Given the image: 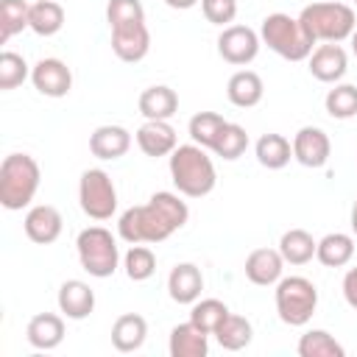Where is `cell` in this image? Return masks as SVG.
Wrapping results in <instances>:
<instances>
[{
  "label": "cell",
  "instance_id": "1",
  "mask_svg": "<svg viewBox=\"0 0 357 357\" xmlns=\"http://www.w3.org/2000/svg\"><path fill=\"white\" fill-rule=\"evenodd\" d=\"M190 220V206L181 201V192L159 190L148 198V204L128 206L117 220L120 240L137 245V243H165L173 231H178Z\"/></svg>",
  "mask_w": 357,
  "mask_h": 357
},
{
  "label": "cell",
  "instance_id": "2",
  "mask_svg": "<svg viewBox=\"0 0 357 357\" xmlns=\"http://www.w3.org/2000/svg\"><path fill=\"white\" fill-rule=\"evenodd\" d=\"M167 167H170V178H173L176 192H181L184 198H204L218 184L212 156L206 153V148H201L195 142L176 145Z\"/></svg>",
  "mask_w": 357,
  "mask_h": 357
},
{
  "label": "cell",
  "instance_id": "3",
  "mask_svg": "<svg viewBox=\"0 0 357 357\" xmlns=\"http://www.w3.org/2000/svg\"><path fill=\"white\" fill-rule=\"evenodd\" d=\"M42 181L39 162L31 153H8L0 165V206L20 212L31 206Z\"/></svg>",
  "mask_w": 357,
  "mask_h": 357
},
{
  "label": "cell",
  "instance_id": "4",
  "mask_svg": "<svg viewBox=\"0 0 357 357\" xmlns=\"http://www.w3.org/2000/svg\"><path fill=\"white\" fill-rule=\"evenodd\" d=\"M298 22L301 28L310 33V39L318 42H346L351 36V31L357 28V14L349 3H310L298 11Z\"/></svg>",
  "mask_w": 357,
  "mask_h": 357
},
{
  "label": "cell",
  "instance_id": "5",
  "mask_svg": "<svg viewBox=\"0 0 357 357\" xmlns=\"http://www.w3.org/2000/svg\"><path fill=\"white\" fill-rule=\"evenodd\" d=\"M259 39L262 45H268L276 56L287 59V61H304L310 59V53L315 50V42L310 39V33L301 28L298 17H290L284 11L268 14L259 25Z\"/></svg>",
  "mask_w": 357,
  "mask_h": 357
},
{
  "label": "cell",
  "instance_id": "6",
  "mask_svg": "<svg viewBox=\"0 0 357 357\" xmlns=\"http://www.w3.org/2000/svg\"><path fill=\"white\" fill-rule=\"evenodd\" d=\"M75 251H78L81 268L95 279H109L120 265L117 237L103 226L81 229L75 237Z\"/></svg>",
  "mask_w": 357,
  "mask_h": 357
},
{
  "label": "cell",
  "instance_id": "7",
  "mask_svg": "<svg viewBox=\"0 0 357 357\" xmlns=\"http://www.w3.org/2000/svg\"><path fill=\"white\" fill-rule=\"evenodd\" d=\"M276 315L287 326H304L318 310V287L307 276H282L273 290Z\"/></svg>",
  "mask_w": 357,
  "mask_h": 357
},
{
  "label": "cell",
  "instance_id": "8",
  "mask_svg": "<svg viewBox=\"0 0 357 357\" xmlns=\"http://www.w3.org/2000/svg\"><path fill=\"white\" fill-rule=\"evenodd\" d=\"M78 204L81 212L92 220H109L117 212V187L112 176L100 167H89L78 178Z\"/></svg>",
  "mask_w": 357,
  "mask_h": 357
},
{
  "label": "cell",
  "instance_id": "9",
  "mask_svg": "<svg viewBox=\"0 0 357 357\" xmlns=\"http://www.w3.org/2000/svg\"><path fill=\"white\" fill-rule=\"evenodd\" d=\"M259 33L248 25H226L218 36V53L234 67H245L259 56Z\"/></svg>",
  "mask_w": 357,
  "mask_h": 357
},
{
  "label": "cell",
  "instance_id": "10",
  "mask_svg": "<svg viewBox=\"0 0 357 357\" xmlns=\"http://www.w3.org/2000/svg\"><path fill=\"white\" fill-rule=\"evenodd\" d=\"M31 84L45 98H64L73 89V70L61 59H39L31 67Z\"/></svg>",
  "mask_w": 357,
  "mask_h": 357
},
{
  "label": "cell",
  "instance_id": "11",
  "mask_svg": "<svg viewBox=\"0 0 357 357\" xmlns=\"http://www.w3.org/2000/svg\"><path fill=\"white\" fill-rule=\"evenodd\" d=\"M329 153H332V142H329V134L318 126H301L293 137V159L304 167H324L329 162Z\"/></svg>",
  "mask_w": 357,
  "mask_h": 357
},
{
  "label": "cell",
  "instance_id": "12",
  "mask_svg": "<svg viewBox=\"0 0 357 357\" xmlns=\"http://www.w3.org/2000/svg\"><path fill=\"white\" fill-rule=\"evenodd\" d=\"M22 229H25V237L36 245H50L61 237V229H64V218L56 206L50 204H36L25 212V220H22Z\"/></svg>",
  "mask_w": 357,
  "mask_h": 357
},
{
  "label": "cell",
  "instance_id": "13",
  "mask_svg": "<svg viewBox=\"0 0 357 357\" xmlns=\"http://www.w3.org/2000/svg\"><path fill=\"white\" fill-rule=\"evenodd\" d=\"M307 64H310V75L315 81L337 84L346 75V70H349V56H346V50L337 42H324V45H318L310 53Z\"/></svg>",
  "mask_w": 357,
  "mask_h": 357
},
{
  "label": "cell",
  "instance_id": "14",
  "mask_svg": "<svg viewBox=\"0 0 357 357\" xmlns=\"http://www.w3.org/2000/svg\"><path fill=\"white\" fill-rule=\"evenodd\" d=\"M139 151L151 159H159V156H170L178 145V137H176V128L170 126V120H145L137 134H134Z\"/></svg>",
  "mask_w": 357,
  "mask_h": 357
},
{
  "label": "cell",
  "instance_id": "15",
  "mask_svg": "<svg viewBox=\"0 0 357 357\" xmlns=\"http://www.w3.org/2000/svg\"><path fill=\"white\" fill-rule=\"evenodd\" d=\"M112 50L126 64L142 61L148 56V50H151V31H148V25L139 22V25L112 28Z\"/></svg>",
  "mask_w": 357,
  "mask_h": 357
},
{
  "label": "cell",
  "instance_id": "16",
  "mask_svg": "<svg viewBox=\"0 0 357 357\" xmlns=\"http://www.w3.org/2000/svg\"><path fill=\"white\" fill-rule=\"evenodd\" d=\"M284 257L279 254V248H254L248 257H245V279L251 284H259V287H271L282 279L284 273Z\"/></svg>",
  "mask_w": 357,
  "mask_h": 357
},
{
  "label": "cell",
  "instance_id": "17",
  "mask_svg": "<svg viewBox=\"0 0 357 357\" xmlns=\"http://www.w3.org/2000/svg\"><path fill=\"white\" fill-rule=\"evenodd\" d=\"M56 301H59V312L64 318L84 321L95 310V290L81 279H67V282H61Z\"/></svg>",
  "mask_w": 357,
  "mask_h": 357
},
{
  "label": "cell",
  "instance_id": "18",
  "mask_svg": "<svg viewBox=\"0 0 357 357\" xmlns=\"http://www.w3.org/2000/svg\"><path fill=\"white\" fill-rule=\"evenodd\" d=\"M204 290V273L195 262H178L170 273H167V296L176 304H195L201 298Z\"/></svg>",
  "mask_w": 357,
  "mask_h": 357
},
{
  "label": "cell",
  "instance_id": "19",
  "mask_svg": "<svg viewBox=\"0 0 357 357\" xmlns=\"http://www.w3.org/2000/svg\"><path fill=\"white\" fill-rule=\"evenodd\" d=\"M131 148V131L123 128V126H98L92 134H89V151L95 159H103V162H114L120 156H126Z\"/></svg>",
  "mask_w": 357,
  "mask_h": 357
},
{
  "label": "cell",
  "instance_id": "20",
  "mask_svg": "<svg viewBox=\"0 0 357 357\" xmlns=\"http://www.w3.org/2000/svg\"><path fill=\"white\" fill-rule=\"evenodd\" d=\"M25 337L33 349L50 351L64 340V318L56 312H36L25 326Z\"/></svg>",
  "mask_w": 357,
  "mask_h": 357
},
{
  "label": "cell",
  "instance_id": "21",
  "mask_svg": "<svg viewBox=\"0 0 357 357\" xmlns=\"http://www.w3.org/2000/svg\"><path fill=\"white\" fill-rule=\"evenodd\" d=\"M167 349H170V357H206L209 335L204 329H198L192 321H184L170 329Z\"/></svg>",
  "mask_w": 357,
  "mask_h": 357
},
{
  "label": "cell",
  "instance_id": "22",
  "mask_svg": "<svg viewBox=\"0 0 357 357\" xmlns=\"http://www.w3.org/2000/svg\"><path fill=\"white\" fill-rule=\"evenodd\" d=\"M137 106L145 120H170L178 112V95L167 84H153V86L142 89Z\"/></svg>",
  "mask_w": 357,
  "mask_h": 357
},
{
  "label": "cell",
  "instance_id": "23",
  "mask_svg": "<svg viewBox=\"0 0 357 357\" xmlns=\"http://www.w3.org/2000/svg\"><path fill=\"white\" fill-rule=\"evenodd\" d=\"M262 95H265V84H262L259 73H254V70H237L226 84V98L237 109L257 106L262 100Z\"/></svg>",
  "mask_w": 357,
  "mask_h": 357
},
{
  "label": "cell",
  "instance_id": "24",
  "mask_svg": "<svg viewBox=\"0 0 357 357\" xmlns=\"http://www.w3.org/2000/svg\"><path fill=\"white\" fill-rule=\"evenodd\" d=\"M145 337H148V321L137 312H126L112 324V346L123 354L142 349Z\"/></svg>",
  "mask_w": 357,
  "mask_h": 357
},
{
  "label": "cell",
  "instance_id": "25",
  "mask_svg": "<svg viewBox=\"0 0 357 357\" xmlns=\"http://www.w3.org/2000/svg\"><path fill=\"white\" fill-rule=\"evenodd\" d=\"M354 257V234H346V231H329L318 240V248H315V259L324 265V268H343L349 265Z\"/></svg>",
  "mask_w": 357,
  "mask_h": 357
},
{
  "label": "cell",
  "instance_id": "26",
  "mask_svg": "<svg viewBox=\"0 0 357 357\" xmlns=\"http://www.w3.org/2000/svg\"><path fill=\"white\" fill-rule=\"evenodd\" d=\"M254 153H257V162L268 170H282L287 167V162L293 159V142L282 134H262L254 145Z\"/></svg>",
  "mask_w": 357,
  "mask_h": 357
},
{
  "label": "cell",
  "instance_id": "27",
  "mask_svg": "<svg viewBox=\"0 0 357 357\" xmlns=\"http://www.w3.org/2000/svg\"><path fill=\"white\" fill-rule=\"evenodd\" d=\"M28 28L36 36H53L64 28V8L59 0H33L28 14Z\"/></svg>",
  "mask_w": 357,
  "mask_h": 357
},
{
  "label": "cell",
  "instance_id": "28",
  "mask_svg": "<svg viewBox=\"0 0 357 357\" xmlns=\"http://www.w3.org/2000/svg\"><path fill=\"white\" fill-rule=\"evenodd\" d=\"M318 240L307 229H287L279 237V254L284 257L287 265H307L315 257Z\"/></svg>",
  "mask_w": 357,
  "mask_h": 357
},
{
  "label": "cell",
  "instance_id": "29",
  "mask_svg": "<svg viewBox=\"0 0 357 357\" xmlns=\"http://www.w3.org/2000/svg\"><path fill=\"white\" fill-rule=\"evenodd\" d=\"M254 337V326L245 315H237V312H229L223 318V324L215 329V340L220 343V349L226 351H240L251 343Z\"/></svg>",
  "mask_w": 357,
  "mask_h": 357
},
{
  "label": "cell",
  "instance_id": "30",
  "mask_svg": "<svg viewBox=\"0 0 357 357\" xmlns=\"http://www.w3.org/2000/svg\"><path fill=\"white\" fill-rule=\"evenodd\" d=\"M226 123H229V120H226L223 114H218V112H198V114L190 117L187 131H190V139H192L195 145L212 151V145L218 142V137H220V131L226 128Z\"/></svg>",
  "mask_w": 357,
  "mask_h": 357
},
{
  "label": "cell",
  "instance_id": "31",
  "mask_svg": "<svg viewBox=\"0 0 357 357\" xmlns=\"http://www.w3.org/2000/svg\"><path fill=\"white\" fill-rule=\"evenodd\" d=\"M296 351L301 357H343L346 349L326 332V329H307L301 337H298V346Z\"/></svg>",
  "mask_w": 357,
  "mask_h": 357
},
{
  "label": "cell",
  "instance_id": "32",
  "mask_svg": "<svg viewBox=\"0 0 357 357\" xmlns=\"http://www.w3.org/2000/svg\"><path fill=\"white\" fill-rule=\"evenodd\" d=\"M31 3L28 0H0V45L28 28Z\"/></svg>",
  "mask_w": 357,
  "mask_h": 357
},
{
  "label": "cell",
  "instance_id": "33",
  "mask_svg": "<svg viewBox=\"0 0 357 357\" xmlns=\"http://www.w3.org/2000/svg\"><path fill=\"white\" fill-rule=\"evenodd\" d=\"M326 114L335 120H351L357 114V86L354 84H335L324 98Z\"/></svg>",
  "mask_w": 357,
  "mask_h": 357
},
{
  "label": "cell",
  "instance_id": "34",
  "mask_svg": "<svg viewBox=\"0 0 357 357\" xmlns=\"http://www.w3.org/2000/svg\"><path fill=\"white\" fill-rule=\"evenodd\" d=\"M123 268H126V276L131 282H145L153 276L156 271V254L148 248V243H137L126 251L123 257Z\"/></svg>",
  "mask_w": 357,
  "mask_h": 357
},
{
  "label": "cell",
  "instance_id": "35",
  "mask_svg": "<svg viewBox=\"0 0 357 357\" xmlns=\"http://www.w3.org/2000/svg\"><path fill=\"white\" fill-rule=\"evenodd\" d=\"M226 315H229V307L220 298H198L190 310V321L206 335H215V329L223 324Z\"/></svg>",
  "mask_w": 357,
  "mask_h": 357
},
{
  "label": "cell",
  "instance_id": "36",
  "mask_svg": "<svg viewBox=\"0 0 357 357\" xmlns=\"http://www.w3.org/2000/svg\"><path fill=\"white\" fill-rule=\"evenodd\" d=\"M245 148H248V131L243 126H237V123H226V128L220 131L218 142L212 145V153L226 159V162H234V159H240L245 153Z\"/></svg>",
  "mask_w": 357,
  "mask_h": 357
},
{
  "label": "cell",
  "instance_id": "37",
  "mask_svg": "<svg viewBox=\"0 0 357 357\" xmlns=\"http://www.w3.org/2000/svg\"><path fill=\"white\" fill-rule=\"evenodd\" d=\"M106 22H109V31L126 28V25H139V22H145V8L139 0H109Z\"/></svg>",
  "mask_w": 357,
  "mask_h": 357
},
{
  "label": "cell",
  "instance_id": "38",
  "mask_svg": "<svg viewBox=\"0 0 357 357\" xmlns=\"http://www.w3.org/2000/svg\"><path fill=\"white\" fill-rule=\"evenodd\" d=\"M25 78H31V67L28 61L14 53V50H3L0 53V89L8 92V89H17Z\"/></svg>",
  "mask_w": 357,
  "mask_h": 357
},
{
  "label": "cell",
  "instance_id": "39",
  "mask_svg": "<svg viewBox=\"0 0 357 357\" xmlns=\"http://www.w3.org/2000/svg\"><path fill=\"white\" fill-rule=\"evenodd\" d=\"M201 11L212 25H231L237 17V0H201Z\"/></svg>",
  "mask_w": 357,
  "mask_h": 357
},
{
  "label": "cell",
  "instance_id": "40",
  "mask_svg": "<svg viewBox=\"0 0 357 357\" xmlns=\"http://www.w3.org/2000/svg\"><path fill=\"white\" fill-rule=\"evenodd\" d=\"M343 298L351 310H357V265L349 268L346 276H343Z\"/></svg>",
  "mask_w": 357,
  "mask_h": 357
},
{
  "label": "cell",
  "instance_id": "41",
  "mask_svg": "<svg viewBox=\"0 0 357 357\" xmlns=\"http://www.w3.org/2000/svg\"><path fill=\"white\" fill-rule=\"evenodd\" d=\"M198 0H165V6H170V8H176V11H187V8H192Z\"/></svg>",
  "mask_w": 357,
  "mask_h": 357
},
{
  "label": "cell",
  "instance_id": "42",
  "mask_svg": "<svg viewBox=\"0 0 357 357\" xmlns=\"http://www.w3.org/2000/svg\"><path fill=\"white\" fill-rule=\"evenodd\" d=\"M349 223H351V234L357 237V198H354V204H351V215H349Z\"/></svg>",
  "mask_w": 357,
  "mask_h": 357
},
{
  "label": "cell",
  "instance_id": "43",
  "mask_svg": "<svg viewBox=\"0 0 357 357\" xmlns=\"http://www.w3.org/2000/svg\"><path fill=\"white\" fill-rule=\"evenodd\" d=\"M349 45H351V53H354V59H357V28L351 31V36H349Z\"/></svg>",
  "mask_w": 357,
  "mask_h": 357
},
{
  "label": "cell",
  "instance_id": "44",
  "mask_svg": "<svg viewBox=\"0 0 357 357\" xmlns=\"http://www.w3.org/2000/svg\"><path fill=\"white\" fill-rule=\"evenodd\" d=\"M349 3H357V0H349Z\"/></svg>",
  "mask_w": 357,
  "mask_h": 357
}]
</instances>
